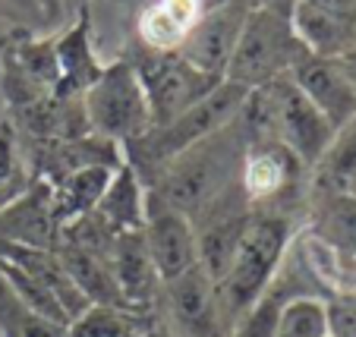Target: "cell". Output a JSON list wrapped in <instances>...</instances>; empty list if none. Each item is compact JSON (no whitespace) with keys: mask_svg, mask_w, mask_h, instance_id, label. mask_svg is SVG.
Returning a JSON list of instances; mask_svg holds the SVG:
<instances>
[{"mask_svg":"<svg viewBox=\"0 0 356 337\" xmlns=\"http://www.w3.org/2000/svg\"><path fill=\"white\" fill-rule=\"evenodd\" d=\"M22 139V135H19ZM29 167L32 176L57 186L60 180H67L70 174L86 167H120L123 164V149L111 139L88 133L82 139H63V142H29L22 139Z\"/></svg>","mask_w":356,"mask_h":337,"instance_id":"8fae6325","label":"cell"},{"mask_svg":"<svg viewBox=\"0 0 356 337\" xmlns=\"http://www.w3.org/2000/svg\"><path fill=\"white\" fill-rule=\"evenodd\" d=\"M337 63H341V69L347 73V79L353 82V88H356V51H350V54H343V57H334Z\"/></svg>","mask_w":356,"mask_h":337,"instance_id":"d6a6232c","label":"cell"},{"mask_svg":"<svg viewBox=\"0 0 356 337\" xmlns=\"http://www.w3.org/2000/svg\"><path fill=\"white\" fill-rule=\"evenodd\" d=\"M306 54H312V51L300 38L293 19L249 10L224 79L252 92V88H262L281 76H290V69Z\"/></svg>","mask_w":356,"mask_h":337,"instance_id":"5b68a950","label":"cell"},{"mask_svg":"<svg viewBox=\"0 0 356 337\" xmlns=\"http://www.w3.org/2000/svg\"><path fill=\"white\" fill-rule=\"evenodd\" d=\"M117 167H86L70 174L67 180H60L57 186H51V208H54V221L70 224L76 217L88 215L98 208L104 189H108L111 176Z\"/></svg>","mask_w":356,"mask_h":337,"instance_id":"603a6c76","label":"cell"},{"mask_svg":"<svg viewBox=\"0 0 356 337\" xmlns=\"http://www.w3.org/2000/svg\"><path fill=\"white\" fill-rule=\"evenodd\" d=\"M290 79L334 126V133H341L347 123L356 120V88L334 57L306 54L290 69Z\"/></svg>","mask_w":356,"mask_h":337,"instance_id":"4fadbf2b","label":"cell"},{"mask_svg":"<svg viewBox=\"0 0 356 337\" xmlns=\"http://www.w3.org/2000/svg\"><path fill=\"white\" fill-rule=\"evenodd\" d=\"M95 19L92 7L82 3L67 28L54 35V54H57V92L60 98H82L88 88L104 73V63L95 51Z\"/></svg>","mask_w":356,"mask_h":337,"instance_id":"5bb4252c","label":"cell"},{"mask_svg":"<svg viewBox=\"0 0 356 337\" xmlns=\"http://www.w3.org/2000/svg\"><path fill=\"white\" fill-rule=\"evenodd\" d=\"M0 243L51 252L60 246V224L54 221V208H51V183L35 176L32 186L16 202L0 208Z\"/></svg>","mask_w":356,"mask_h":337,"instance_id":"2e32d148","label":"cell"},{"mask_svg":"<svg viewBox=\"0 0 356 337\" xmlns=\"http://www.w3.org/2000/svg\"><path fill=\"white\" fill-rule=\"evenodd\" d=\"M41 7H44L47 26H54V22H63V13H67V0H41Z\"/></svg>","mask_w":356,"mask_h":337,"instance_id":"1f68e13d","label":"cell"},{"mask_svg":"<svg viewBox=\"0 0 356 337\" xmlns=\"http://www.w3.org/2000/svg\"><path fill=\"white\" fill-rule=\"evenodd\" d=\"M67 337H158L155 309H117V306H88L73 318Z\"/></svg>","mask_w":356,"mask_h":337,"instance_id":"44dd1931","label":"cell"},{"mask_svg":"<svg viewBox=\"0 0 356 337\" xmlns=\"http://www.w3.org/2000/svg\"><path fill=\"white\" fill-rule=\"evenodd\" d=\"M302 233L312 236L318 246L334 256L337 271L356 256V199L347 189L312 186L309 183V205ZM337 287V283H334Z\"/></svg>","mask_w":356,"mask_h":337,"instance_id":"7c38bea8","label":"cell"},{"mask_svg":"<svg viewBox=\"0 0 356 337\" xmlns=\"http://www.w3.org/2000/svg\"><path fill=\"white\" fill-rule=\"evenodd\" d=\"M300 297L328 299V290H325L322 281L312 274L300 243L293 240L281 262V268H277L275 281L268 283V290L236 318V324L230 328V337H277V322H281L284 306Z\"/></svg>","mask_w":356,"mask_h":337,"instance_id":"9c48e42d","label":"cell"},{"mask_svg":"<svg viewBox=\"0 0 356 337\" xmlns=\"http://www.w3.org/2000/svg\"><path fill=\"white\" fill-rule=\"evenodd\" d=\"M95 215L108 224L114 233H136V230L145 227V217H148L145 183H142V176L127 161L114 170Z\"/></svg>","mask_w":356,"mask_h":337,"instance_id":"ffe728a7","label":"cell"},{"mask_svg":"<svg viewBox=\"0 0 356 337\" xmlns=\"http://www.w3.org/2000/svg\"><path fill=\"white\" fill-rule=\"evenodd\" d=\"M57 258L63 262L70 281L76 283V290L86 297L88 306H117V309H129L127 299H123L120 287H117L114 274H111L108 262H101L98 256H88L82 249L73 246H57Z\"/></svg>","mask_w":356,"mask_h":337,"instance_id":"7402d4cb","label":"cell"},{"mask_svg":"<svg viewBox=\"0 0 356 337\" xmlns=\"http://www.w3.org/2000/svg\"><path fill=\"white\" fill-rule=\"evenodd\" d=\"M142 236H145L148 256L155 262L161 283L174 281V277L186 274V271H193L199 265V243H195L193 221L186 215H180V211L148 208Z\"/></svg>","mask_w":356,"mask_h":337,"instance_id":"e0dca14e","label":"cell"},{"mask_svg":"<svg viewBox=\"0 0 356 337\" xmlns=\"http://www.w3.org/2000/svg\"><path fill=\"white\" fill-rule=\"evenodd\" d=\"M0 337H67V328L29 309L0 274Z\"/></svg>","mask_w":356,"mask_h":337,"instance_id":"d4e9b609","label":"cell"},{"mask_svg":"<svg viewBox=\"0 0 356 337\" xmlns=\"http://www.w3.org/2000/svg\"><path fill=\"white\" fill-rule=\"evenodd\" d=\"M82 104L92 133L117 142L120 149L152 129V108L142 92V82L123 57L104 63V73L82 94Z\"/></svg>","mask_w":356,"mask_h":337,"instance_id":"ba28073f","label":"cell"},{"mask_svg":"<svg viewBox=\"0 0 356 337\" xmlns=\"http://www.w3.org/2000/svg\"><path fill=\"white\" fill-rule=\"evenodd\" d=\"M293 26L318 57H343L356 51V0H300Z\"/></svg>","mask_w":356,"mask_h":337,"instance_id":"9a60e30c","label":"cell"},{"mask_svg":"<svg viewBox=\"0 0 356 337\" xmlns=\"http://www.w3.org/2000/svg\"><path fill=\"white\" fill-rule=\"evenodd\" d=\"M236 117H240L249 142H281L284 149L293 151L309 170L322 164V158L328 155L331 142L337 135L334 126L293 85L290 76H281L268 85L246 92V101H243Z\"/></svg>","mask_w":356,"mask_h":337,"instance_id":"7a4b0ae2","label":"cell"},{"mask_svg":"<svg viewBox=\"0 0 356 337\" xmlns=\"http://www.w3.org/2000/svg\"><path fill=\"white\" fill-rule=\"evenodd\" d=\"M32 180L35 176H32V167H29L19 133L3 117L0 120V208H7L10 202H16L32 186Z\"/></svg>","mask_w":356,"mask_h":337,"instance_id":"cb8c5ba5","label":"cell"},{"mask_svg":"<svg viewBox=\"0 0 356 337\" xmlns=\"http://www.w3.org/2000/svg\"><path fill=\"white\" fill-rule=\"evenodd\" d=\"M277 337H328V312L325 299L300 297L290 299L277 322Z\"/></svg>","mask_w":356,"mask_h":337,"instance_id":"4316f807","label":"cell"},{"mask_svg":"<svg viewBox=\"0 0 356 337\" xmlns=\"http://www.w3.org/2000/svg\"><path fill=\"white\" fill-rule=\"evenodd\" d=\"M302 230V217L281 215V211H252L246 230H243L236 252L230 258L224 277L218 287V306L227 331L236 324V318L256 303L268 283L275 281L290 243Z\"/></svg>","mask_w":356,"mask_h":337,"instance_id":"3957f363","label":"cell"},{"mask_svg":"<svg viewBox=\"0 0 356 337\" xmlns=\"http://www.w3.org/2000/svg\"><path fill=\"white\" fill-rule=\"evenodd\" d=\"M0 22L7 28L41 35V28L47 26V16L41 0H0Z\"/></svg>","mask_w":356,"mask_h":337,"instance_id":"83f0119b","label":"cell"},{"mask_svg":"<svg viewBox=\"0 0 356 337\" xmlns=\"http://www.w3.org/2000/svg\"><path fill=\"white\" fill-rule=\"evenodd\" d=\"M0 108H3V101H0ZM3 117H7V110H3V114H0V120H3Z\"/></svg>","mask_w":356,"mask_h":337,"instance_id":"836d02e7","label":"cell"},{"mask_svg":"<svg viewBox=\"0 0 356 337\" xmlns=\"http://www.w3.org/2000/svg\"><path fill=\"white\" fill-rule=\"evenodd\" d=\"M108 268H111V274H114V281H117V287H120L129 309H142V312L155 309L158 290H161V277H158L155 262L148 256L142 230L117 236L114 252H111V258H108Z\"/></svg>","mask_w":356,"mask_h":337,"instance_id":"d6986e66","label":"cell"},{"mask_svg":"<svg viewBox=\"0 0 356 337\" xmlns=\"http://www.w3.org/2000/svg\"><path fill=\"white\" fill-rule=\"evenodd\" d=\"M123 60L136 69L142 82V92L152 108V126H164V123L177 120L183 110L199 104L202 98H209L224 79L209 76L195 69L189 60H183L177 51H145L142 44L129 47Z\"/></svg>","mask_w":356,"mask_h":337,"instance_id":"52a82bcc","label":"cell"},{"mask_svg":"<svg viewBox=\"0 0 356 337\" xmlns=\"http://www.w3.org/2000/svg\"><path fill=\"white\" fill-rule=\"evenodd\" d=\"M312 170L281 142H249L240 164V189L252 211H281L306 221Z\"/></svg>","mask_w":356,"mask_h":337,"instance_id":"8992f818","label":"cell"},{"mask_svg":"<svg viewBox=\"0 0 356 337\" xmlns=\"http://www.w3.org/2000/svg\"><path fill=\"white\" fill-rule=\"evenodd\" d=\"M246 129L240 117L209 139L195 142L193 149L168 161L158 174L145 180L148 208H170L193 217L215 196H221L234 180H240V164L246 155Z\"/></svg>","mask_w":356,"mask_h":337,"instance_id":"6da1fadb","label":"cell"},{"mask_svg":"<svg viewBox=\"0 0 356 337\" xmlns=\"http://www.w3.org/2000/svg\"><path fill=\"white\" fill-rule=\"evenodd\" d=\"M246 10H259V13H277V16H287L293 19L300 0H243Z\"/></svg>","mask_w":356,"mask_h":337,"instance_id":"f546056e","label":"cell"},{"mask_svg":"<svg viewBox=\"0 0 356 337\" xmlns=\"http://www.w3.org/2000/svg\"><path fill=\"white\" fill-rule=\"evenodd\" d=\"M328 337H356V293H334L325 299Z\"/></svg>","mask_w":356,"mask_h":337,"instance_id":"f1b7e54d","label":"cell"},{"mask_svg":"<svg viewBox=\"0 0 356 337\" xmlns=\"http://www.w3.org/2000/svg\"><path fill=\"white\" fill-rule=\"evenodd\" d=\"M0 274H3V281L10 283V290H13L16 297H19L32 312H38V315H41V318H47V322H54V324H63V328H70L67 312L60 309L57 297H54L51 290H47L44 283H38L32 274H26L22 268H16V265L3 262V258H0Z\"/></svg>","mask_w":356,"mask_h":337,"instance_id":"484cf974","label":"cell"},{"mask_svg":"<svg viewBox=\"0 0 356 337\" xmlns=\"http://www.w3.org/2000/svg\"><path fill=\"white\" fill-rule=\"evenodd\" d=\"M209 10V0H145L136 13V44L145 51H180L183 38Z\"/></svg>","mask_w":356,"mask_h":337,"instance_id":"ac0fdd59","label":"cell"},{"mask_svg":"<svg viewBox=\"0 0 356 337\" xmlns=\"http://www.w3.org/2000/svg\"><path fill=\"white\" fill-rule=\"evenodd\" d=\"M246 16H249V10L243 0H224V3L211 7L209 13L195 22L193 32L183 38L177 54L193 63L195 69H202V73L224 79Z\"/></svg>","mask_w":356,"mask_h":337,"instance_id":"30bf717a","label":"cell"},{"mask_svg":"<svg viewBox=\"0 0 356 337\" xmlns=\"http://www.w3.org/2000/svg\"><path fill=\"white\" fill-rule=\"evenodd\" d=\"M334 293H356V256L350 258L347 265H341V271H337ZM334 293H331V297H334Z\"/></svg>","mask_w":356,"mask_h":337,"instance_id":"4dcf8cb0","label":"cell"},{"mask_svg":"<svg viewBox=\"0 0 356 337\" xmlns=\"http://www.w3.org/2000/svg\"><path fill=\"white\" fill-rule=\"evenodd\" d=\"M243 101H246V88L224 79L209 98H202L199 104L183 110L177 120L164 123V126H152L145 135H139L136 142L123 145V161L145 183L148 176L158 174L168 161H174L177 155L193 149L195 142L209 139L211 133L227 126V123L240 114Z\"/></svg>","mask_w":356,"mask_h":337,"instance_id":"277c9868","label":"cell"}]
</instances>
